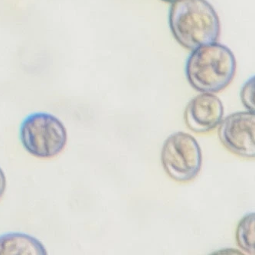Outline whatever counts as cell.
Wrapping results in <instances>:
<instances>
[{
  "label": "cell",
  "instance_id": "cell-1",
  "mask_svg": "<svg viewBox=\"0 0 255 255\" xmlns=\"http://www.w3.org/2000/svg\"><path fill=\"white\" fill-rule=\"evenodd\" d=\"M171 32L179 45L193 50L216 42L220 36L219 15L206 0H179L169 12Z\"/></svg>",
  "mask_w": 255,
  "mask_h": 255
},
{
  "label": "cell",
  "instance_id": "cell-2",
  "mask_svg": "<svg viewBox=\"0 0 255 255\" xmlns=\"http://www.w3.org/2000/svg\"><path fill=\"white\" fill-rule=\"evenodd\" d=\"M236 71L235 55L227 46L217 42L193 50L186 61V78L202 93H218L227 88Z\"/></svg>",
  "mask_w": 255,
  "mask_h": 255
},
{
  "label": "cell",
  "instance_id": "cell-3",
  "mask_svg": "<svg viewBox=\"0 0 255 255\" xmlns=\"http://www.w3.org/2000/svg\"><path fill=\"white\" fill-rule=\"evenodd\" d=\"M20 139L25 150L40 159H51L65 149L68 133L57 117L45 112L27 116L20 127Z\"/></svg>",
  "mask_w": 255,
  "mask_h": 255
},
{
  "label": "cell",
  "instance_id": "cell-4",
  "mask_svg": "<svg viewBox=\"0 0 255 255\" xmlns=\"http://www.w3.org/2000/svg\"><path fill=\"white\" fill-rule=\"evenodd\" d=\"M161 160L169 177L177 182H189L200 172L202 150L193 136L178 132L171 135L165 142Z\"/></svg>",
  "mask_w": 255,
  "mask_h": 255
},
{
  "label": "cell",
  "instance_id": "cell-5",
  "mask_svg": "<svg viewBox=\"0 0 255 255\" xmlns=\"http://www.w3.org/2000/svg\"><path fill=\"white\" fill-rule=\"evenodd\" d=\"M219 125V139L226 149L241 157L255 158V112L249 111L232 114Z\"/></svg>",
  "mask_w": 255,
  "mask_h": 255
},
{
  "label": "cell",
  "instance_id": "cell-6",
  "mask_svg": "<svg viewBox=\"0 0 255 255\" xmlns=\"http://www.w3.org/2000/svg\"><path fill=\"white\" fill-rule=\"evenodd\" d=\"M224 108L222 101L212 94L202 93L192 98L185 111L188 128L197 133L213 130L222 121Z\"/></svg>",
  "mask_w": 255,
  "mask_h": 255
},
{
  "label": "cell",
  "instance_id": "cell-7",
  "mask_svg": "<svg viewBox=\"0 0 255 255\" xmlns=\"http://www.w3.org/2000/svg\"><path fill=\"white\" fill-rule=\"evenodd\" d=\"M45 255L43 244L36 238L21 232H9L0 236V255Z\"/></svg>",
  "mask_w": 255,
  "mask_h": 255
},
{
  "label": "cell",
  "instance_id": "cell-8",
  "mask_svg": "<svg viewBox=\"0 0 255 255\" xmlns=\"http://www.w3.org/2000/svg\"><path fill=\"white\" fill-rule=\"evenodd\" d=\"M236 241L239 247L249 255L255 254V213L246 215L239 222L236 231Z\"/></svg>",
  "mask_w": 255,
  "mask_h": 255
},
{
  "label": "cell",
  "instance_id": "cell-9",
  "mask_svg": "<svg viewBox=\"0 0 255 255\" xmlns=\"http://www.w3.org/2000/svg\"><path fill=\"white\" fill-rule=\"evenodd\" d=\"M244 106L249 111L255 112V76L246 81L240 93Z\"/></svg>",
  "mask_w": 255,
  "mask_h": 255
},
{
  "label": "cell",
  "instance_id": "cell-10",
  "mask_svg": "<svg viewBox=\"0 0 255 255\" xmlns=\"http://www.w3.org/2000/svg\"><path fill=\"white\" fill-rule=\"evenodd\" d=\"M6 177L3 170L0 168V199H2L6 189Z\"/></svg>",
  "mask_w": 255,
  "mask_h": 255
},
{
  "label": "cell",
  "instance_id": "cell-11",
  "mask_svg": "<svg viewBox=\"0 0 255 255\" xmlns=\"http://www.w3.org/2000/svg\"><path fill=\"white\" fill-rule=\"evenodd\" d=\"M161 1L165 2H175L176 1H179V0H161Z\"/></svg>",
  "mask_w": 255,
  "mask_h": 255
}]
</instances>
